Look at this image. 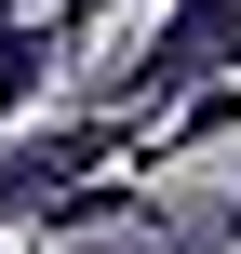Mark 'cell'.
Masks as SVG:
<instances>
[{"label": "cell", "instance_id": "cell-5", "mask_svg": "<svg viewBox=\"0 0 241 254\" xmlns=\"http://www.w3.org/2000/svg\"><path fill=\"white\" fill-rule=\"evenodd\" d=\"M215 254H241V188H228V214H215Z\"/></svg>", "mask_w": 241, "mask_h": 254}, {"label": "cell", "instance_id": "cell-1", "mask_svg": "<svg viewBox=\"0 0 241 254\" xmlns=\"http://www.w3.org/2000/svg\"><path fill=\"white\" fill-rule=\"evenodd\" d=\"M215 67H241V0H161V13H148V40L121 54L107 107H121V121H148V107H174V94H188V80H215Z\"/></svg>", "mask_w": 241, "mask_h": 254}, {"label": "cell", "instance_id": "cell-2", "mask_svg": "<svg viewBox=\"0 0 241 254\" xmlns=\"http://www.w3.org/2000/svg\"><path fill=\"white\" fill-rule=\"evenodd\" d=\"M107 228H148V188L121 174V161H94V174H67L40 214H27V241L40 254H67V241H107Z\"/></svg>", "mask_w": 241, "mask_h": 254}, {"label": "cell", "instance_id": "cell-3", "mask_svg": "<svg viewBox=\"0 0 241 254\" xmlns=\"http://www.w3.org/2000/svg\"><path fill=\"white\" fill-rule=\"evenodd\" d=\"M54 80H67V40H54V13L0 0V121H40V107H54Z\"/></svg>", "mask_w": 241, "mask_h": 254}, {"label": "cell", "instance_id": "cell-4", "mask_svg": "<svg viewBox=\"0 0 241 254\" xmlns=\"http://www.w3.org/2000/svg\"><path fill=\"white\" fill-rule=\"evenodd\" d=\"M40 13H54V40H67V54H80V40H94V13H107V0H40Z\"/></svg>", "mask_w": 241, "mask_h": 254}]
</instances>
